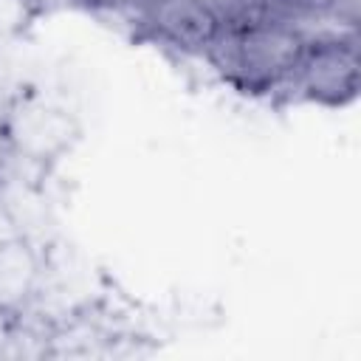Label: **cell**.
<instances>
[{"instance_id": "obj_1", "label": "cell", "mask_w": 361, "mask_h": 361, "mask_svg": "<svg viewBox=\"0 0 361 361\" xmlns=\"http://www.w3.org/2000/svg\"><path fill=\"white\" fill-rule=\"evenodd\" d=\"M305 42L307 31L296 20L268 11L262 17L220 28L206 54L240 90L268 93L282 85H293Z\"/></svg>"}, {"instance_id": "obj_2", "label": "cell", "mask_w": 361, "mask_h": 361, "mask_svg": "<svg viewBox=\"0 0 361 361\" xmlns=\"http://www.w3.org/2000/svg\"><path fill=\"white\" fill-rule=\"evenodd\" d=\"M361 85V56H358V39L350 28L341 31H324L310 34L299 59V68L293 73V87L316 104L324 107H347L358 96Z\"/></svg>"}, {"instance_id": "obj_3", "label": "cell", "mask_w": 361, "mask_h": 361, "mask_svg": "<svg viewBox=\"0 0 361 361\" xmlns=\"http://www.w3.org/2000/svg\"><path fill=\"white\" fill-rule=\"evenodd\" d=\"M138 17L158 42L183 54H206L223 28L200 0H149Z\"/></svg>"}, {"instance_id": "obj_4", "label": "cell", "mask_w": 361, "mask_h": 361, "mask_svg": "<svg viewBox=\"0 0 361 361\" xmlns=\"http://www.w3.org/2000/svg\"><path fill=\"white\" fill-rule=\"evenodd\" d=\"M39 279V259L23 234L0 243V310L14 316L34 293Z\"/></svg>"}, {"instance_id": "obj_5", "label": "cell", "mask_w": 361, "mask_h": 361, "mask_svg": "<svg viewBox=\"0 0 361 361\" xmlns=\"http://www.w3.org/2000/svg\"><path fill=\"white\" fill-rule=\"evenodd\" d=\"M6 133L20 152L31 158H45L68 141V121L59 110H51L45 104H25L8 116Z\"/></svg>"}, {"instance_id": "obj_6", "label": "cell", "mask_w": 361, "mask_h": 361, "mask_svg": "<svg viewBox=\"0 0 361 361\" xmlns=\"http://www.w3.org/2000/svg\"><path fill=\"white\" fill-rule=\"evenodd\" d=\"M355 3L358 0H274V8L290 20L305 17H338L347 25L355 20Z\"/></svg>"}, {"instance_id": "obj_7", "label": "cell", "mask_w": 361, "mask_h": 361, "mask_svg": "<svg viewBox=\"0 0 361 361\" xmlns=\"http://www.w3.org/2000/svg\"><path fill=\"white\" fill-rule=\"evenodd\" d=\"M200 3L220 20L223 28L254 20V17H262L268 11H276L274 0H200Z\"/></svg>"}, {"instance_id": "obj_8", "label": "cell", "mask_w": 361, "mask_h": 361, "mask_svg": "<svg viewBox=\"0 0 361 361\" xmlns=\"http://www.w3.org/2000/svg\"><path fill=\"white\" fill-rule=\"evenodd\" d=\"M28 20V0H0V34L17 31Z\"/></svg>"}, {"instance_id": "obj_9", "label": "cell", "mask_w": 361, "mask_h": 361, "mask_svg": "<svg viewBox=\"0 0 361 361\" xmlns=\"http://www.w3.org/2000/svg\"><path fill=\"white\" fill-rule=\"evenodd\" d=\"M87 8H102V11H135L141 14V8L147 6V0H79Z\"/></svg>"}, {"instance_id": "obj_10", "label": "cell", "mask_w": 361, "mask_h": 361, "mask_svg": "<svg viewBox=\"0 0 361 361\" xmlns=\"http://www.w3.org/2000/svg\"><path fill=\"white\" fill-rule=\"evenodd\" d=\"M14 234H20V231H17V223H14L11 212H8V209L3 206V200H0V243L8 240V237H14Z\"/></svg>"}, {"instance_id": "obj_11", "label": "cell", "mask_w": 361, "mask_h": 361, "mask_svg": "<svg viewBox=\"0 0 361 361\" xmlns=\"http://www.w3.org/2000/svg\"><path fill=\"white\" fill-rule=\"evenodd\" d=\"M8 344H11V316L0 310V355L8 353Z\"/></svg>"}]
</instances>
